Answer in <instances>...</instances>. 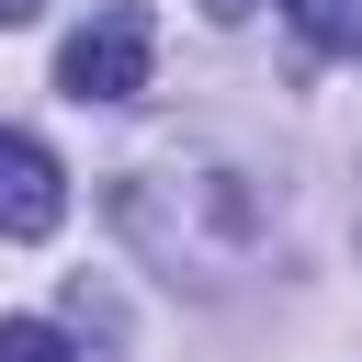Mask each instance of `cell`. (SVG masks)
Returning a JSON list of instances; mask_svg holds the SVG:
<instances>
[{"mask_svg": "<svg viewBox=\"0 0 362 362\" xmlns=\"http://www.w3.org/2000/svg\"><path fill=\"white\" fill-rule=\"evenodd\" d=\"M113 226H124V249L158 260L170 283H226V272L260 249L272 204H260V181L226 170V158H158V170H124V181H113Z\"/></svg>", "mask_w": 362, "mask_h": 362, "instance_id": "1", "label": "cell"}, {"mask_svg": "<svg viewBox=\"0 0 362 362\" xmlns=\"http://www.w3.org/2000/svg\"><path fill=\"white\" fill-rule=\"evenodd\" d=\"M0 362H79V351H68V328H45V317H0Z\"/></svg>", "mask_w": 362, "mask_h": 362, "instance_id": "5", "label": "cell"}, {"mask_svg": "<svg viewBox=\"0 0 362 362\" xmlns=\"http://www.w3.org/2000/svg\"><path fill=\"white\" fill-rule=\"evenodd\" d=\"M0 23H34V0H0Z\"/></svg>", "mask_w": 362, "mask_h": 362, "instance_id": "7", "label": "cell"}, {"mask_svg": "<svg viewBox=\"0 0 362 362\" xmlns=\"http://www.w3.org/2000/svg\"><path fill=\"white\" fill-rule=\"evenodd\" d=\"M249 11H260V0H204V23H249Z\"/></svg>", "mask_w": 362, "mask_h": 362, "instance_id": "6", "label": "cell"}, {"mask_svg": "<svg viewBox=\"0 0 362 362\" xmlns=\"http://www.w3.org/2000/svg\"><path fill=\"white\" fill-rule=\"evenodd\" d=\"M147 57H158L147 0H102V11L57 45V90H68V102H136V90H147Z\"/></svg>", "mask_w": 362, "mask_h": 362, "instance_id": "2", "label": "cell"}, {"mask_svg": "<svg viewBox=\"0 0 362 362\" xmlns=\"http://www.w3.org/2000/svg\"><path fill=\"white\" fill-rule=\"evenodd\" d=\"M57 215H68L57 147L23 136V124H0V238H57Z\"/></svg>", "mask_w": 362, "mask_h": 362, "instance_id": "3", "label": "cell"}, {"mask_svg": "<svg viewBox=\"0 0 362 362\" xmlns=\"http://www.w3.org/2000/svg\"><path fill=\"white\" fill-rule=\"evenodd\" d=\"M317 57H362V0H283Z\"/></svg>", "mask_w": 362, "mask_h": 362, "instance_id": "4", "label": "cell"}]
</instances>
